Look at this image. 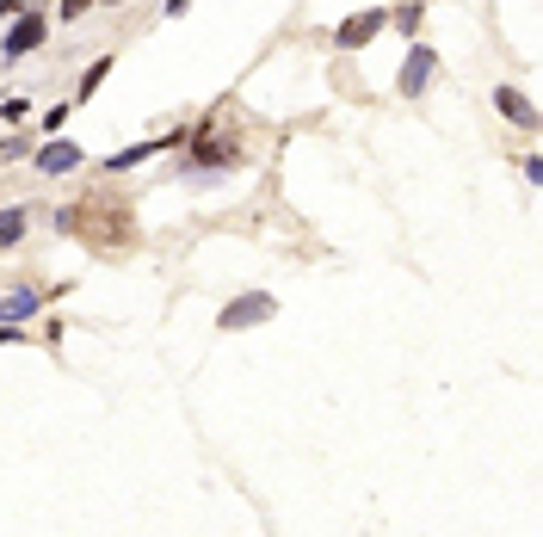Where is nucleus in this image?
<instances>
[{
  "instance_id": "dca6fc26",
  "label": "nucleus",
  "mask_w": 543,
  "mask_h": 537,
  "mask_svg": "<svg viewBox=\"0 0 543 537\" xmlns=\"http://www.w3.org/2000/svg\"><path fill=\"white\" fill-rule=\"evenodd\" d=\"M19 7H38V0H19Z\"/></svg>"
},
{
  "instance_id": "39448f33",
  "label": "nucleus",
  "mask_w": 543,
  "mask_h": 537,
  "mask_svg": "<svg viewBox=\"0 0 543 537\" xmlns=\"http://www.w3.org/2000/svg\"><path fill=\"white\" fill-rule=\"evenodd\" d=\"M383 25H389V13H352V19L334 31V44H340V50H365V44L377 38V31H383Z\"/></svg>"
},
{
  "instance_id": "f257e3e1",
  "label": "nucleus",
  "mask_w": 543,
  "mask_h": 537,
  "mask_svg": "<svg viewBox=\"0 0 543 537\" xmlns=\"http://www.w3.org/2000/svg\"><path fill=\"white\" fill-rule=\"evenodd\" d=\"M50 38V19L38 13V7H25L19 19H13V31H0V56H7V62H19V56H31V50H38Z\"/></svg>"
},
{
  "instance_id": "1a4fd4ad",
  "label": "nucleus",
  "mask_w": 543,
  "mask_h": 537,
  "mask_svg": "<svg viewBox=\"0 0 543 537\" xmlns=\"http://www.w3.org/2000/svg\"><path fill=\"white\" fill-rule=\"evenodd\" d=\"M25 223H31L25 204H7V210H0V247H13V241L25 235Z\"/></svg>"
},
{
  "instance_id": "7ed1b4c3",
  "label": "nucleus",
  "mask_w": 543,
  "mask_h": 537,
  "mask_svg": "<svg viewBox=\"0 0 543 537\" xmlns=\"http://www.w3.org/2000/svg\"><path fill=\"white\" fill-rule=\"evenodd\" d=\"M192 130L179 124V130H167V136H155V142H136V149H118V155H105V173H124V167H142V161H155L161 149H173V142H186Z\"/></svg>"
},
{
  "instance_id": "f8f14e48",
  "label": "nucleus",
  "mask_w": 543,
  "mask_h": 537,
  "mask_svg": "<svg viewBox=\"0 0 543 537\" xmlns=\"http://www.w3.org/2000/svg\"><path fill=\"white\" fill-rule=\"evenodd\" d=\"M25 149H31V142H25V136H0V161H19Z\"/></svg>"
},
{
  "instance_id": "9b49d317",
  "label": "nucleus",
  "mask_w": 543,
  "mask_h": 537,
  "mask_svg": "<svg viewBox=\"0 0 543 537\" xmlns=\"http://www.w3.org/2000/svg\"><path fill=\"white\" fill-rule=\"evenodd\" d=\"M420 19H426V7H420V0H408V7H395V13H389V25L402 31V38H414V31H420Z\"/></svg>"
},
{
  "instance_id": "ddd939ff",
  "label": "nucleus",
  "mask_w": 543,
  "mask_h": 537,
  "mask_svg": "<svg viewBox=\"0 0 543 537\" xmlns=\"http://www.w3.org/2000/svg\"><path fill=\"white\" fill-rule=\"evenodd\" d=\"M87 7H93V0H62V7H56V13H62V19H81Z\"/></svg>"
},
{
  "instance_id": "f03ea898",
  "label": "nucleus",
  "mask_w": 543,
  "mask_h": 537,
  "mask_svg": "<svg viewBox=\"0 0 543 537\" xmlns=\"http://www.w3.org/2000/svg\"><path fill=\"white\" fill-rule=\"evenodd\" d=\"M278 315V303L266 297V291H253V297H235L223 315H216V328H229V334H241V328H260V321H272Z\"/></svg>"
},
{
  "instance_id": "9d476101",
  "label": "nucleus",
  "mask_w": 543,
  "mask_h": 537,
  "mask_svg": "<svg viewBox=\"0 0 543 537\" xmlns=\"http://www.w3.org/2000/svg\"><path fill=\"white\" fill-rule=\"evenodd\" d=\"M105 75H112V56H99V62H87V75H81V87H75V99H93V93L105 87Z\"/></svg>"
},
{
  "instance_id": "6e6552de",
  "label": "nucleus",
  "mask_w": 543,
  "mask_h": 537,
  "mask_svg": "<svg viewBox=\"0 0 543 537\" xmlns=\"http://www.w3.org/2000/svg\"><path fill=\"white\" fill-rule=\"evenodd\" d=\"M38 309H44V291H31V284L0 297V321H25V315H38Z\"/></svg>"
},
{
  "instance_id": "4468645a",
  "label": "nucleus",
  "mask_w": 543,
  "mask_h": 537,
  "mask_svg": "<svg viewBox=\"0 0 543 537\" xmlns=\"http://www.w3.org/2000/svg\"><path fill=\"white\" fill-rule=\"evenodd\" d=\"M192 7V0H167V13H186Z\"/></svg>"
},
{
  "instance_id": "20e7f679",
  "label": "nucleus",
  "mask_w": 543,
  "mask_h": 537,
  "mask_svg": "<svg viewBox=\"0 0 543 537\" xmlns=\"http://www.w3.org/2000/svg\"><path fill=\"white\" fill-rule=\"evenodd\" d=\"M432 68H439V56H432L426 44H414L408 62H402V81H395V87H402V99H420V93L432 87Z\"/></svg>"
},
{
  "instance_id": "423d86ee",
  "label": "nucleus",
  "mask_w": 543,
  "mask_h": 537,
  "mask_svg": "<svg viewBox=\"0 0 543 537\" xmlns=\"http://www.w3.org/2000/svg\"><path fill=\"white\" fill-rule=\"evenodd\" d=\"M494 112H500V118H513L519 130H537V105H531L519 87H494Z\"/></svg>"
},
{
  "instance_id": "0eeeda50",
  "label": "nucleus",
  "mask_w": 543,
  "mask_h": 537,
  "mask_svg": "<svg viewBox=\"0 0 543 537\" xmlns=\"http://www.w3.org/2000/svg\"><path fill=\"white\" fill-rule=\"evenodd\" d=\"M31 161H38V173H50V179H56V173H75V167H81V149L56 136V142H44V149L31 155Z\"/></svg>"
},
{
  "instance_id": "2eb2a0df",
  "label": "nucleus",
  "mask_w": 543,
  "mask_h": 537,
  "mask_svg": "<svg viewBox=\"0 0 543 537\" xmlns=\"http://www.w3.org/2000/svg\"><path fill=\"white\" fill-rule=\"evenodd\" d=\"M0 13H25V7H19V0H0Z\"/></svg>"
}]
</instances>
